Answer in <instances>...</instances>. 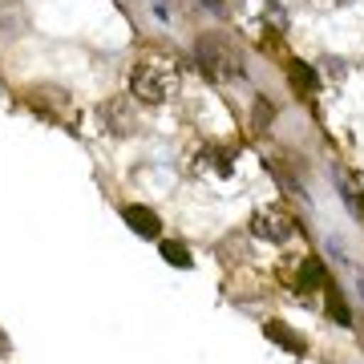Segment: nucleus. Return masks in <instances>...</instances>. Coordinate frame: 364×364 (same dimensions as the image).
<instances>
[{"instance_id":"obj_13","label":"nucleus","mask_w":364,"mask_h":364,"mask_svg":"<svg viewBox=\"0 0 364 364\" xmlns=\"http://www.w3.org/2000/svg\"><path fill=\"white\" fill-rule=\"evenodd\" d=\"M324 291H328V312H336V320H340V324H352L348 308H344V299H340V287H336V284H328Z\"/></svg>"},{"instance_id":"obj_11","label":"nucleus","mask_w":364,"mask_h":364,"mask_svg":"<svg viewBox=\"0 0 364 364\" xmlns=\"http://www.w3.org/2000/svg\"><path fill=\"white\" fill-rule=\"evenodd\" d=\"M340 191H344V203H348L352 215L364 219V182L356 174H348V170H340Z\"/></svg>"},{"instance_id":"obj_9","label":"nucleus","mask_w":364,"mask_h":364,"mask_svg":"<svg viewBox=\"0 0 364 364\" xmlns=\"http://www.w3.org/2000/svg\"><path fill=\"white\" fill-rule=\"evenodd\" d=\"M287 81H291V90H296L299 97H308V102L320 93V77H316V69L308 65V61H291V65H287Z\"/></svg>"},{"instance_id":"obj_12","label":"nucleus","mask_w":364,"mask_h":364,"mask_svg":"<svg viewBox=\"0 0 364 364\" xmlns=\"http://www.w3.org/2000/svg\"><path fill=\"white\" fill-rule=\"evenodd\" d=\"M162 255H166V263H174V267H182V272L195 263V259H191V251L182 247V243H170V239L162 243Z\"/></svg>"},{"instance_id":"obj_14","label":"nucleus","mask_w":364,"mask_h":364,"mask_svg":"<svg viewBox=\"0 0 364 364\" xmlns=\"http://www.w3.org/2000/svg\"><path fill=\"white\" fill-rule=\"evenodd\" d=\"M9 352H13V344H9V336H4V332H0V360H4Z\"/></svg>"},{"instance_id":"obj_1","label":"nucleus","mask_w":364,"mask_h":364,"mask_svg":"<svg viewBox=\"0 0 364 364\" xmlns=\"http://www.w3.org/2000/svg\"><path fill=\"white\" fill-rule=\"evenodd\" d=\"M182 90V69L166 53H138L130 65V97L142 105H166Z\"/></svg>"},{"instance_id":"obj_5","label":"nucleus","mask_w":364,"mask_h":364,"mask_svg":"<svg viewBox=\"0 0 364 364\" xmlns=\"http://www.w3.org/2000/svg\"><path fill=\"white\" fill-rule=\"evenodd\" d=\"M279 279H284L291 291H299V296H308L316 287H320V291L328 287V272L316 255H296V259H287L284 267H279Z\"/></svg>"},{"instance_id":"obj_8","label":"nucleus","mask_w":364,"mask_h":364,"mask_svg":"<svg viewBox=\"0 0 364 364\" xmlns=\"http://www.w3.org/2000/svg\"><path fill=\"white\" fill-rule=\"evenodd\" d=\"M122 219L130 223V231H138L142 239H158V231H162V219H158L150 207H134V203H126V207H122Z\"/></svg>"},{"instance_id":"obj_10","label":"nucleus","mask_w":364,"mask_h":364,"mask_svg":"<svg viewBox=\"0 0 364 364\" xmlns=\"http://www.w3.org/2000/svg\"><path fill=\"white\" fill-rule=\"evenodd\" d=\"M263 336H267V340H275L279 348L296 352V356H304V348H308V340H304V336H296V332H291V328H287L284 320H267V324H263Z\"/></svg>"},{"instance_id":"obj_15","label":"nucleus","mask_w":364,"mask_h":364,"mask_svg":"<svg viewBox=\"0 0 364 364\" xmlns=\"http://www.w3.org/2000/svg\"><path fill=\"white\" fill-rule=\"evenodd\" d=\"M316 4H332V9H340V4H352V0H316Z\"/></svg>"},{"instance_id":"obj_7","label":"nucleus","mask_w":364,"mask_h":364,"mask_svg":"<svg viewBox=\"0 0 364 364\" xmlns=\"http://www.w3.org/2000/svg\"><path fill=\"white\" fill-rule=\"evenodd\" d=\"M191 174H210V178H231L235 174V150L219 142H203L191 150Z\"/></svg>"},{"instance_id":"obj_3","label":"nucleus","mask_w":364,"mask_h":364,"mask_svg":"<svg viewBox=\"0 0 364 364\" xmlns=\"http://www.w3.org/2000/svg\"><path fill=\"white\" fill-rule=\"evenodd\" d=\"M25 102L33 105V114H41L45 122H53V126H61V130H77V105H73V97H69L65 90H57V85H33V90H25Z\"/></svg>"},{"instance_id":"obj_4","label":"nucleus","mask_w":364,"mask_h":364,"mask_svg":"<svg viewBox=\"0 0 364 364\" xmlns=\"http://www.w3.org/2000/svg\"><path fill=\"white\" fill-rule=\"evenodd\" d=\"M296 215L287 207H279V203H272V207H259L255 215H251V235L259 239V243H287L291 235H296Z\"/></svg>"},{"instance_id":"obj_2","label":"nucleus","mask_w":364,"mask_h":364,"mask_svg":"<svg viewBox=\"0 0 364 364\" xmlns=\"http://www.w3.org/2000/svg\"><path fill=\"white\" fill-rule=\"evenodd\" d=\"M195 65L203 69V77H210L215 85H231L247 73L243 49L235 45V37L227 33H203L195 41Z\"/></svg>"},{"instance_id":"obj_6","label":"nucleus","mask_w":364,"mask_h":364,"mask_svg":"<svg viewBox=\"0 0 364 364\" xmlns=\"http://www.w3.org/2000/svg\"><path fill=\"white\" fill-rule=\"evenodd\" d=\"M247 33L255 41L267 45V37L279 41L287 33V13L279 9V0H251V13H247Z\"/></svg>"}]
</instances>
